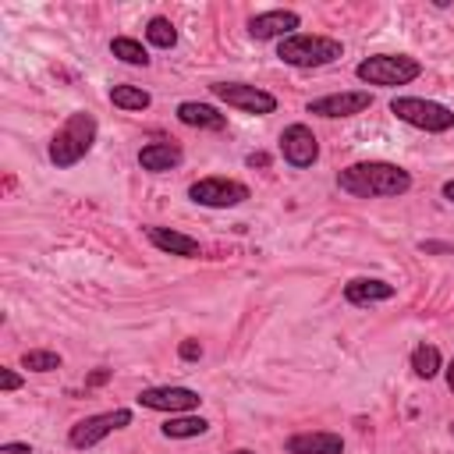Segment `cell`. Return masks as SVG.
<instances>
[{"label":"cell","instance_id":"obj_1","mask_svg":"<svg viewBox=\"0 0 454 454\" xmlns=\"http://www.w3.org/2000/svg\"><path fill=\"white\" fill-rule=\"evenodd\" d=\"M337 188L355 199H397L411 192V174L387 160H358L337 174Z\"/></svg>","mask_w":454,"mask_h":454},{"label":"cell","instance_id":"obj_2","mask_svg":"<svg viewBox=\"0 0 454 454\" xmlns=\"http://www.w3.org/2000/svg\"><path fill=\"white\" fill-rule=\"evenodd\" d=\"M96 135H99L96 117H92V114H85V110H74V114H71V117L53 131V138H50V149H46L50 163H53L57 170L74 167L78 160H85V156H89V149L96 145Z\"/></svg>","mask_w":454,"mask_h":454},{"label":"cell","instance_id":"obj_3","mask_svg":"<svg viewBox=\"0 0 454 454\" xmlns=\"http://www.w3.org/2000/svg\"><path fill=\"white\" fill-rule=\"evenodd\" d=\"M277 57L291 67H326V64L344 57V43L333 35L298 32V35H287L277 43Z\"/></svg>","mask_w":454,"mask_h":454},{"label":"cell","instance_id":"obj_4","mask_svg":"<svg viewBox=\"0 0 454 454\" xmlns=\"http://www.w3.org/2000/svg\"><path fill=\"white\" fill-rule=\"evenodd\" d=\"M358 82L365 85H383V89H397V85H408L422 74V64L408 53H372L365 60H358L355 67Z\"/></svg>","mask_w":454,"mask_h":454},{"label":"cell","instance_id":"obj_5","mask_svg":"<svg viewBox=\"0 0 454 454\" xmlns=\"http://www.w3.org/2000/svg\"><path fill=\"white\" fill-rule=\"evenodd\" d=\"M390 114L419 131H429V135H440V131H450L454 128V110L436 103V99H422V96H394L390 99Z\"/></svg>","mask_w":454,"mask_h":454},{"label":"cell","instance_id":"obj_6","mask_svg":"<svg viewBox=\"0 0 454 454\" xmlns=\"http://www.w3.org/2000/svg\"><path fill=\"white\" fill-rule=\"evenodd\" d=\"M248 184L245 181H234V177H199L188 184V199L195 206H206V209H234L241 202H248Z\"/></svg>","mask_w":454,"mask_h":454},{"label":"cell","instance_id":"obj_7","mask_svg":"<svg viewBox=\"0 0 454 454\" xmlns=\"http://www.w3.org/2000/svg\"><path fill=\"white\" fill-rule=\"evenodd\" d=\"M131 426V408H114V411H99V415H85L67 429V443L74 450H92L96 443H103L110 433Z\"/></svg>","mask_w":454,"mask_h":454},{"label":"cell","instance_id":"obj_8","mask_svg":"<svg viewBox=\"0 0 454 454\" xmlns=\"http://www.w3.org/2000/svg\"><path fill=\"white\" fill-rule=\"evenodd\" d=\"M209 92H213L220 103H227V106L241 110V114L266 117V114H273V110H277V96H273V92H266V89H259V85H248V82H213V85H209Z\"/></svg>","mask_w":454,"mask_h":454},{"label":"cell","instance_id":"obj_9","mask_svg":"<svg viewBox=\"0 0 454 454\" xmlns=\"http://www.w3.org/2000/svg\"><path fill=\"white\" fill-rule=\"evenodd\" d=\"M369 106H372V92L369 89H344V92H326V96L312 99L309 103V114L326 117V121H337V117L365 114Z\"/></svg>","mask_w":454,"mask_h":454},{"label":"cell","instance_id":"obj_10","mask_svg":"<svg viewBox=\"0 0 454 454\" xmlns=\"http://www.w3.org/2000/svg\"><path fill=\"white\" fill-rule=\"evenodd\" d=\"M135 401L142 408L170 411V415H184V411H195L202 404L199 390H192V387H145V390H138Z\"/></svg>","mask_w":454,"mask_h":454},{"label":"cell","instance_id":"obj_11","mask_svg":"<svg viewBox=\"0 0 454 454\" xmlns=\"http://www.w3.org/2000/svg\"><path fill=\"white\" fill-rule=\"evenodd\" d=\"M280 156H284V163L305 170L319 160V138L312 135L309 124H287L280 131Z\"/></svg>","mask_w":454,"mask_h":454},{"label":"cell","instance_id":"obj_12","mask_svg":"<svg viewBox=\"0 0 454 454\" xmlns=\"http://www.w3.org/2000/svg\"><path fill=\"white\" fill-rule=\"evenodd\" d=\"M301 28V14L298 11H262V14H252L248 18V35L255 43H270V39H287V35H298Z\"/></svg>","mask_w":454,"mask_h":454},{"label":"cell","instance_id":"obj_13","mask_svg":"<svg viewBox=\"0 0 454 454\" xmlns=\"http://www.w3.org/2000/svg\"><path fill=\"white\" fill-rule=\"evenodd\" d=\"M145 238H149L153 248H160V252H167V255H181V259H199V255H202L199 238H192V234H184V231H174V227L153 223V227H145Z\"/></svg>","mask_w":454,"mask_h":454},{"label":"cell","instance_id":"obj_14","mask_svg":"<svg viewBox=\"0 0 454 454\" xmlns=\"http://www.w3.org/2000/svg\"><path fill=\"white\" fill-rule=\"evenodd\" d=\"M287 454H344V436L333 429H305L287 436Z\"/></svg>","mask_w":454,"mask_h":454},{"label":"cell","instance_id":"obj_15","mask_svg":"<svg viewBox=\"0 0 454 454\" xmlns=\"http://www.w3.org/2000/svg\"><path fill=\"white\" fill-rule=\"evenodd\" d=\"M397 294L394 284L380 280V277H355L344 284V301L348 305H380V301H390Z\"/></svg>","mask_w":454,"mask_h":454},{"label":"cell","instance_id":"obj_16","mask_svg":"<svg viewBox=\"0 0 454 454\" xmlns=\"http://www.w3.org/2000/svg\"><path fill=\"white\" fill-rule=\"evenodd\" d=\"M174 114H177V121H181L184 128H202V131H223V128H227V114H220L216 106L199 103V99L177 103Z\"/></svg>","mask_w":454,"mask_h":454},{"label":"cell","instance_id":"obj_17","mask_svg":"<svg viewBox=\"0 0 454 454\" xmlns=\"http://www.w3.org/2000/svg\"><path fill=\"white\" fill-rule=\"evenodd\" d=\"M181 160H184V153H181L174 142H145V145L138 149V167L149 170V174L174 170Z\"/></svg>","mask_w":454,"mask_h":454},{"label":"cell","instance_id":"obj_18","mask_svg":"<svg viewBox=\"0 0 454 454\" xmlns=\"http://www.w3.org/2000/svg\"><path fill=\"white\" fill-rule=\"evenodd\" d=\"M163 436L167 440H192V436H202L206 429H209V419H202V415H170L163 426Z\"/></svg>","mask_w":454,"mask_h":454},{"label":"cell","instance_id":"obj_19","mask_svg":"<svg viewBox=\"0 0 454 454\" xmlns=\"http://www.w3.org/2000/svg\"><path fill=\"white\" fill-rule=\"evenodd\" d=\"M408 362H411V372H415L419 380H433V376L443 369V355H440L436 344H415Z\"/></svg>","mask_w":454,"mask_h":454},{"label":"cell","instance_id":"obj_20","mask_svg":"<svg viewBox=\"0 0 454 454\" xmlns=\"http://www.w3.org/2000/svg\"><path fill=\"white\" fill-rule=\"evenodd\" d=\"M110 53H114L121 64H131V67H145V64H149V50H145L138 39H131V35L110 39Z\"/></svg>","mask_w":454,"mask_h":454},{"label":"cell","instance_id":"obj_21","mask_svg":"<svg viewBox=\"0 0 454 454\" xmlns=\"http://www.w3.org/2000/svg\"><path fill=\"white\" fill-rule=\"evenodd\" d=\"M110 103L121 110H149L153 96L142 85H110Z\"/></svg>","mask_w":454,"mask_h":454},{"label":"cell","instance_id":"obj_22","mask_svg":"<svg viewBox=\"0 0 454 454\" xmlns=\"http://www.w3.org/2000/svg\"><path fill=\"white\" fill-rule=\"evenodd\" d=\"M145 39H149V46H156V50H174V46H177V28H174L170 18L156 14V18H149V25H145Z\"/></svg>","mask_w":454,"mask_h":454},{"label":"cell","instance_id":"obj_23","mask_svg":"<svg viewBox=\"0 0 454 454\" xmlns=\"http://www.w3.org/2000/svg\"><path fill=\"white\" fill-rule=\"evenodd\" d=\"M21 365H25L28 372H53V369L64 365V358H60L57 351H50V348H32V351L21 355Z\"/></svg>","mask_w":454,"mask_h":454},{"label":"cell","instance_id":"obj_24","mask_svg":"<svg viewBox=\"0 0 454 454\" xmlns=\"http://www.w3.org/2000/svg\"><path fill=\"white\" fill-rule=\"evenodd\" d=\"M177 355H181V362H199L202 358V344L195 337H188V340L177 344Z\"/></svg>","mask_w":454,"mask_h":454},{"label":"cell","instance_id":"obj_25","mask_svg":"<svg viewBox=\"0 0 454 454\" xmlns=\"http://www.w3.org/2000/svg\"><path fill=\"white\" fill-rule=\"evenodd\" d=\"M21 383H25V380H21V372H14V369H7V365L0 369V390H4V394H14Z\"/></svg>","mask_w":454,"mask_h":454},{"label":"cell","instance_id":"obj_26","mask_svg":"<svg viewBox=\"0 0 454 454\" xmlns=\"http://www.w3.org/2000/svg\"><path fill=\"white\" fill-rule=\"evenodd\" d=\"M419 248H422L426 255H433V252H454L450 241H419Z\"/></svg>","mask_w":454,"mask_h":454},{"label":"cell","instance_id":"obj_27","mask_svg":"<svg viewBox=\"0 0 454 454\" xmlns=\"http://www.w3.org/2000/svg\"><path fill=\"white\" fill-rule=\"evenodd\" d=\"M0 450H4V454H32L28 443H14V440H11V443H0Z\"/></svg>","mask_w":454,"mask_h":454},{"label":"cell","instance_id":"obj_28","mask_svg":"<svg viewBox=\"0 0 454 454\" xmlns=\"http://www.w3.org/2000/svg\"><path fill=\"white\" fill-rule=\"evenodd\" d=\"M245 163H248V167H270V156H266V153H248Z\"/></svg>","mask_w":454,"mask_h":454},{"label":"cell","instance_id":"obj_29","mask_svg":"<svg viewBox=\"0 0 454 454\" xmlns=\"http://www.w3.org/2000/svg\"><path fill=\"white\" fill-rule=\"evenodd\" d=\"M110 380V369H96L89 380H85V387H99V383H106Z\"/></svg>","mask_w":454,"mask_h":454},{"label":"cell","instance_id":"obj_30","mask_svg":"<svg viewBox=\"0 0 454 454\" xmlns=\"http://www.w3.org/2000/svg\"><path fill=\"white\" fill-rule=\"evenodd\" d=\"M440 192H443V199H447V202H454V177H450V181H443V188H440Z\"/></svg>","mask_w":454,"mask_h":454},{"label":"cell","instance_id":"obj_31","mask_svg":"<svg viewBox=\"0 0 454 454\" xmlns=\"http://www.w3.org/2000/svg\"><path fill=\"white\" fill-rule=\"evenodd\" d=\"M443 376H447V387H450V394H454V362L443 365Z\"/></svg>","mask_w":454,"mask_h":454},{"label":"cell","instance_id":"obj_32","mask_svg":"<svg viewBox=\"0 0 454 454\" xmlns=\"http://www.w3.org/2000/svg\"><path fill=\"white\" fill-rule=\"evenodd\" d=\"M231 454H255V450H245V447H238V450H231Z\"/></svg>","mask_w":454,"mask_h":454},{"label":"cell","instance_id":"obj_33","mask_svg":"<svg viewBox=\"0 0 454 454\" xmlns=\"http://www.w3.org/2000/svg\"><path fill=\"white\" fill-rule=\"evenodd\" d=\"M450 433H454V422H450Z\"/></svg>","mask_w":454,"mask_h":454}]
</instances>
